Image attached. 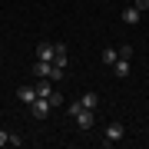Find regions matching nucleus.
Here are the masks:
<instances>
[{
  "label": "nucleus",
  "instance_id": "3",
  "mask_svg": "<svg viewBox=\"0 0 149 149\" xmlns=\"http://www.w3.org/2000/svg\"><path fill=\"white\" fill-rule=\"evenodd\" d=\"M30 113H33V119H47V113H50V100H47V96H37V100L30 103Z\"/></svg>",
  "mask_w": 149,
  "mask_h": 149
},
{
  "label": "nucleus",
  "instance_id": "17",
  "mask_svg": "<svg viewBox=\"0 0 149 149\" xmlns=\"http://www.w3.org/2000/svg\"><path fill=\"white\" fill-rule=\"evenodd\" d=\"M136 10H139V13H146V10H149V0H136Z\"/></svg>",
  "mask_w": 149,
  "mask_h": 149
},
{
  "label": "nucleus",
  "instance_id": "16",
  "mask_svg": "<svg viewBox=\"0 0 149 149\" xmlns=\"http://www.w3.org/2000/svg\"><path fill=\"white\" fill-rule=\"evenodd\" d=\"M7 146H23V136L20 133H10V143H7Z\"/></svg>",
  "mask_w": 149,
  "mask_h": 149
},
{
  "label": "nucleus",
  "instance_id": "6",
  "mask_svg": "<svg viewBox=\"0 0 149 149\" xmlns=\"http://www.w3.org/2000/svg\"><path fill=\"white\" fill-rule=\"evenodd\" d=\"M139 20H143V13H139L136 7H126V10H123V23H129V27H136Z\"/></svg>",
  "mask_w": 149,
  "mask_h": 149
},
{
  "label": "nucleus",
  "instance_id": "9",
  "mask_svg": "<svg viewBox=\"0 0 149 149\" xmlns=\"http://www.w3.org/2000/svg\"><path fill=\"white\" fill-rule=\"evenodd\" d=\"M50 66H53L50 60H37V63H33V76H37V80H40V76H47V80H50Z\"/></svg>",
  "mask_w": 149,
  "mask_h": 149
},
{
  "label": "nucleus",
  "instance_id": "1",
  "mask_svg": "<svg viewBox=\"0 0 149 149\" xmlns=\"http://www.w3.org/2000/svg\"><path fill=\"white\" fill-rule=\"evenodd\" d=\"M70 116L76 119V126H80V129H93V123H96V113H93V109H83L80 103L70 106Z\"/></svg>",
  "mask_w": 149,
  "mask_h": 149
},
{
  "label": "nucleus",
  "instance_id": "5",
  "mask_svg": "<svg viewBox=\"0 0 149 149\" xmlns=\"http://www.w3.org/2000/svg\"><path fill=\"white\" fill-rule=\"evenodd\" d=\"M37 60H50V63H53V43H50V40H40L37 43Z\"/></svg>",
  "mask_w": 149,
  "mask_h": 149
},
{
  "label": "nucleus",
  "instance_id": "15",
  "mask_svg": "<svg viewBox=\"0 0 149 149\" xmlns=\"http://www.w3.org/2000/svg\"><path fill=\"white\" fill-rule=\"evenodd\" d=\"M116 56H119V53H116V50H109V47H106V50H103V60H106V66H113V63H116Z\"/></svg>",
  "mask_w": 149,
  "mask_h": 149
},
{
  "label": "nucleus",
  "instance_id": "12",
  "mask_svg": "<svg viewBox=\"0 0 149 149\" xmlns=\"http://www.w3.org/2000/svg\"><path fill=\"white\" fill-rule=\"evenodd\" d=\"M50 90H53V80L40 76V83H37V96H50Z\"/></svg>",
  "mask_w": 149,
  "mask_h": 149
},
{
  "label": "nucleus",
  "instance_id": "4",
  "mask_svg": "<svg viewBox=\"0 0 149 149\" xmlns=\"http://www.w3.org/2000/svg\"><path fill=\"white\" fill-rule=\"evenodd\" d=\"M76 103H80L83 109H96V106H100V93L86 90V93H83V96H80V100H76Z\"/></svg>",
  "mask_w": 149,
  "mask_h": 149
},
{
  "label": "nucleus",
  "instance_id": "13",
  "mask_svg": "<svg viewBox=\"0 0 149 149\" xmlns=\"http://www.w3.org/2000/svg\"><path fill=\"white\" fill-rule=\"evenodd\" d=\"M47 100H50V109H60V106H63V93H56V90H50Z\"/></svg>",
  "mask_w": 149,
  "mask_h": 149
},
{
  "label": "nucleus",
  "instance_id": "8",
  "mask_svg": "<svg viewBox=\"0 0 149 149\" xmlns=\"http://www.w3.org/2000/svg\"><path fill=\"white\" fill-rule=\"evenodd\" d=\"M129 70H133V66H129V60H119V56H116V63H113V73H116L119 80H126Z\"/></svg>",
  "mask_w": 149,
  "mask_h": 149
},
{
  "label": "nucleus",
  "instance_id": "11",
  "mask_svg": "<svg viewBox=\"0 0 149 149\" xmlns=\"http://www.w3.org/2000/svg\"><path fill=\"white\" fill-rule=\"evenodd\" d=\"M50 80H53V83H63L66 80V66H56L53 63V66H50Z\"/></svg>",
  "mask_w": 149,
  "mask_h": 149
},
{
  "label": "nucleus",
  "instance_id": "2",
  "mask_svg": "<svg viewBox=\"0 0 149 149\" xmlns=\"http://www.w3.org/2000/svg\"><path fill=\"white\" fill-rule=\"evenodd\" d=\"M123 136H126V126H123V123H109V126H106V136H103V146H116Z\"/></svg>",
  "mask_w": 149,
  "mask_h": 149
},
{
  "label": "nucleus",
  "instance_id": "7",
  "mask_svg": "<svg viewBox=\"0 0 149 149\" xmlns=\"http://www.w3.org/2000/svg\"><path fill=\"white\" fill-rule=\"evenodd\" d=\"M17 100H20V103H27V106H30V103L37 100V90H33V86H20V90H17Z\"/></svg>",
  "mask_w": 149,
  "mask_h": 149
},
{
  "label": "nucleus",
  "instance_id": "10",
  "mask_svg": "<svg viewBox=\"0 0 149 149\" xmlns=\"http://www.w3.org/2000/svg\"><path fill=\"white\" fill-rule=\"evenodd\" d=\"M53 63L66 66V43H53Z\"/></svg>",
  "mask_w": 149,
  "mask_h": 149
},
{
  "label": "nucleus",
  "instance_id": "18",
  "mask_svg": "<svg viewBox=\"0 0 149 149\" xmlns=\"http://www.w3.org/2000/svg\"><path fill=\"white\" fill-rule=\"evenodd\" d=\"M10 143V133H3V129H0V146H7Z\"/></svg>",
  "mask_w": 149,
  "mask_h": 149
},
{
  "label": "nucleus",
  "instance_id": "14",
  "mask_svg": "<svg viewBox=\"0 0 149 149\" xmlns=\"http://www.w3.org/2000/svg\"><path fill=\"white\" fill-rule=\"evenodd\" d=\"M116 53H119V60H133V47H129V43H123Z\"/></svg>",
  "mask_w": 149,
  "mask_h": 149
}]
</instances>
